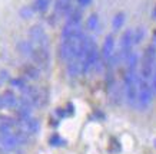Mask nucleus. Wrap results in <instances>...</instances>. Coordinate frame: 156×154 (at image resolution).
Returning a JSON list of instances; mask_svg holds the SVG:
<instances>
[{
    "instance_id": "39448f33",
    "label": "nucleus",
    "mask_w": 156,
    "mask_h": 154,
    "mask_svg": "<svg viewBox=\"0 0 156 154\" xmlns=\"http://www.w3.org/2000/svg\"><path fill=\"white\" fill-rule=\"evenodd\" d=\"M19 98L13 91H5L0 95V108H16Z\"/></svg>"
},
{
    "instance_id": "f3484780",
    "label": "nucleus",
    "mask_w": 156,
    "mask_h": 154,
    "mask_svg": "<svg viewBox=\"0 0 156 154\" xmlns=\"http://www.w3.org/2000/svg\"><path fill=\"white\" fill-rule=\"evenodd\" d=\"M152 91H153V94H156V65H155V71H153V73H152Z\"/></svg>"
},
{
    "instance_id": "1a4fd4ad",
    "label": "nucleus",
    "mask_w": 156,
    "mask_h": 154,
    "mask_svg": "<svg viewBox=\"0 0 156 154\" xmlns=\"http://www.w3.org/2000/svg\"><path fill=\"white\" fill-rule=\"evenodd\" d=\"M17 49H19V52L22 53L23 56H26V58H32L34 46L30 43V40H22V42H19V45H17Z\"/></svg>"
},
{
    "instance_id": "0eeeda50",
    "label": "nucleus",
    "mask_w": 156,
    "mask_h": 154,
    "mask_svg": "<svg viewBox=\"0 0 156 154\" xmlns=\"http://www.w3.org/2000/svg\"><path fill=\"white\" fill-rule=\"evenodd\" d=\"M72 2H73V0H56V3H55V12H56V15L66 16L67 12L73 7V6H72Z\"/></svg>"
},
{
    "instance_id": "f257e3e1",
    "label": "nucleus",
    "mask_w": 156,
    "mask_h": 154,
    "mask_svg": "<svg viewBox=\"0 0 156 154\" xmlns=\"http://www.w3.org/2000/svg\"><path fill=\"white\" fill-rule=\"evenodd\" d=\"M155 65H156V48L149 45L142 56V62L139 66V78L146 79L149 81L152 78V73L155 71Z\"/></svg>"
},
{
    "instance_id": "9d476101",
    "label": "nucleus",
    "mask_w": 156,
    "mask_h": 154,
    "mask_svg": "<svg viewBox=\"0 0 156 154\" xmlns=\"http://www.w3.org/2000/svg\"><path fill=\"white\" fill-rule=\"evenodd\" d=\"M125 20H126V16H125L123 12H119V13H116L113 16V20H112V29H113V32H119L122 29Z\"/></svg>"
},
{
    "instance_id": "6e6552de",
    "label": "nucleus",
    "mask_w": 156,
    "mask_h": 154,
    "mask_svg": "<svg viewBox=\"0 0 156 154\" xmlns=\"http://www.w3.org/2000/svg\"><path fill=\"white\" fill-rule=\"evenodd\" d=\"M67 73L69 77L76 78L82 73V63L79 59H70L67 61Z\"/></svg>"
},
{
    "instance_id": "f03ea898",
    "label": "nucleus",
    "mask_w": 156,
    "mask_h": 154,
    "mask_svg": "<svg viewBox=\"0 0 156 154\" xmlns=\"http://www.w3.org/2000/svg\"><path fill=\"white\" fill-rule=\"evenodd\" d=\"M152 100H153V91H152V87H151V84H149V81L139 78V82H137L136 108L140 111L146 110L152 104Z\"/></svg>"
},
{
    "instance_id": "4468645a",
    "label": "nucleus",
    "mask_w": 156,
    "mask_h": 154,
    "mask_svg": "<svg viewBox=\"0 0 156 154\" xmlns=\"http://www.w3.org/2000/svg\"><path fill=\"white\" fill-rule=\"evenodd\" d=\"M145 35H146V32H145V28H142V26L133 29V45L140 43L143 39H145Z\"/></svg>"
},
{
    "instance_id": "9b49d317",
    "label": "nucleus",
    "mask_w": 156,
    "mask_h": 154,
    "mask_svg": "<svg viewBox=\"0 0 156 154\" xmlns=\"http://www.w3.org/2000/svg\"><path fill=\"white\" fill-rule=\"evenodd\" d=\"M86 28H87V30H90V32H96V30L99 29V16L96 15V13H92V15L87 17V20H86Z\"/></svg>"
},
{
    "instance_id": "a211bd4d",
    "label": "nucleus",
    "mask_w": 156,
    "mask_h": 154,
    "mask_svg": "<svg viewBox=\"0 0 156 154\" xmlns=\"http://www.w3.org/2000/svg\"><path fill=\"white\" fill-rule=\"evenodd\" d=\"M76 2H77L79 7H86V6H89L92 3V0H76Z\"/></svg>"
},
{
    "instance_id": "7ed1b4c3",
    "label": "nucleus",
    "mask_w": 156,
    "mask_h": 154,
    "mask_svg": "<svg viewBox=\"0 0 156 154\" xmlns=\"http://www.w3.org/2000/svg\"><path fill=\"white\" fill-rule=\"evenodd\" d=\"M29 38H30V43L34 48L39 49H49V38L44 29L40 24H34L29 30Z\"/></svg>"
},
{
    "instance_id": "6ab92c4d",
    "label": "nucleus",
    "mask_w": 156,
    "mask_h": 154,
    "mask_svg": "<svg viewBox=\"0 0 156 154\" xmlns=\"http://www.w3.org/2000/svg\"><path fill=\"white\" fill-rule=\"evenodd\" d=\"M151 45L156 48V30H155V33H153V36H152V43Z\"/></svg>"
},
{
    "instance_id": "2eb2a0df",
    "label": "nucleus",
    "mask_w": 156,
    "mask_h": 154,
    "mask_svg": "<svg viewBox=\"0 0 156 154\" xmlns=\"http://www.w3.org/2000/svg\"><path fill=\"white\" fill-rule=\"evenodd\" d=\"M50 144L52 145H60V144H63V140L59 137V135H53L52 138H50Z\"/></svg>"
},
{
    "instance_id": "423d86ee",
    "label": "nucleus",
    "mask_w": 156,
    "mask_h": 154,
    "mask_svg": "<svg viewBox=\"0 0 156 154\" xmlns=\"http://www.w3.org/2000/svg\"><path fill=\"white\" fill-rule=\"evenodd\" d=\"M23 78L26 81H36L40 77V69L34 63H27L23 66Z\"/></svg>"
},
{
    "instance_id": "dca6fc26",
    "label": "nucleus",
    "mask_w": 156,
    "mask_h": 154,
    "mask_svg": "<svg viewBox=\"0 0 156 154\" xmlns=\"http://www.w3.org/2000/svg\"><path fill=\"white\" fill-rule=\"evenodd\" d=\"M33 12H34V10L30 9V7H23L20 13H22V16H23V17H30V16L33 15Z\"/></svg>"
},
{
    "instance_id": "aec40b11",
    "label": "nucleus",
    "mask_w": 156,
    "mask_h": 154,
    "mask_svg": "<svg viewBox=\"0 0 156 154\" xmlns=\"http://www.w3.org/2000/svg\"><path fill=\"white\" fill-rule=\"evenodd\" d=\"M152 16L156 19V5H155V7H153V10H152Z\"/></svg>"
},
{
    "instance_id": "20e7f679",
    "label": "nucleus",
    "mask_w": 156,
    "mask_h": 154,
    "mask_svg": "<svg viewBox=\"0 0 156 154\" xmlns=\"http://www.w3.org/2000/svg\"><path fill=\"white\" fill-rule=\"evenodd\" d=\"M113 53H115V38H113V35H108L103 40L100 58H102L103 62H109V59L113 56Z\"/></svg>"
},
{
    "instance_id": "f8f14e48",
    "label": "nucleus",
    "mask_w": 156,
    "mask_h": 154,
    "mask_svg": "<svg viewBox=\"0 0 156 154\" xmlns=\"http://www.w3.org/2000/svg\"><path fill=\"white\" fill-rule=\"evenodd\" d=\"M10 84H12V87H13L14 89H17V91H20V92H24V89L29 87L27 81H26L24 78H14V79L10 81Z\"/></svg>"
},
{
    "instance_id": "ddd939ff",
    "label": "nucleus",
    "mask_w": 156,
    "mask_h": 154,
    "mask_svg": "<svg viewBox=\"0 0 156 154\" xmlns=\"http://www.w3.org/2000/svg\"><path fill=\"white\" fill-rule=\"evenodd\" d=\"M50 6V0H34L33 3V10L39 12V13H44Z\"/></svg>"
}]
</instances>
